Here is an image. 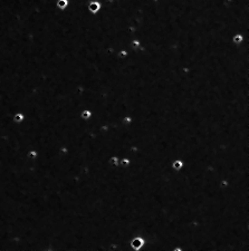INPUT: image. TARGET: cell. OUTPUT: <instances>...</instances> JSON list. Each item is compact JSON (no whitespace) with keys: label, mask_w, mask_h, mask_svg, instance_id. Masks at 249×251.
Listing matches in <instances>:
<instances>
[{"label":"cell","mask_w":249,"mask_h":251,"mask_svg":"<svg viewBox=\"0 0 249 251\" xmlns=\"http://www.w3.org/2000/svg\"><path fill=\"white\" fill-rule=\"evenodd\" d=\"M144 244H145V239L142 235H134L133 238H131L129 242V246L132 251H142Z\"/></svg>","instance_id":"1"},{"label":"cell","mask_w":249,"mask_h":251,"mask_svg":"<svg viewBox=\"0 0 249 251\" xmlns=\"http://www.w3.org/2000/svg\"><path fill=\"white\" fill-rule=\"evenodd\" d=\"M102 9V2L98 0H91L87 3V11L91 15H97Z\"/></svg>","instance_id":"2"},{"label":"cell","mask_w":249,"mask_h":251,"mask_svg":"<svg viewBox=\"0 0 249 251\" xmlns=\"http://www.w3.org/2000/svg\"><path fill=\"white\" fill-rule=\"evenodd\" d=\"M171 168L174 172H179L184 168V162L180 159H174L171 162Z\"/></svg>","instance_id":"3"},{"label":"cell","mask_w":249,"mask_h":251,"mask_svg":"<svg viewBox=\"0 0 249 251\" xmlns=\"http://www.w3.org/2000/svg\"><path fill=\"white\" fill-rule=\"evenodd\" d=\"M247 36H245L244 33H236L232 35L231 37V42L233 45H236V46H238V45H241L244 40H245V38H246Z\"/></svg>","instance_id":"4"},{"label":"cell","mask_w":249,"mask_h":251,"mask_svg":"<svg viewBox=\"0 0 249 251\" xmlns=\"http://www.w3.org/2000/svg\"><path fill=\"white\" fill-rule=\"evenodd\" d=\"M26 119V115L23 112H16L12 115V122L15 124H23Z\"/></svg>","instance_id":"5"},{"label":"cell","mask_w":249,"mask_h":251,"mask_svg":"<svg viewBox=\"0 0 249 251\" xmlns=\"http://www.w3.org/2000/svg\"><path fill=\"white\" fill-rule=\"evenodd\" d=\"M79 116H80V118H82L83 121L87 122V121H89V119L92 118V116H93V112L88 108H84L82 112H80Z\"/></svg>","instance_id":"6"},{"label":"cell","mask_w":249,"mask_h":251,"mask_svg":"<svg viewBox=\"0 0 249 251\" xmlns=\"http://www.w3.org/2000/svg\"><path fill=\"white\" fill-rule=\"evenodd\" d=\"M107 161H108V164H110L112 167H115V168H119V167H120V164H119L120 158H119L117 155H111Z\"/></svg>","instance_id":"7"},{"label":"cell","mask_w":249,"mask_h":251,"mask_svg":"<svg viewBox=\"0 0 249 251\" xmlns=\"http://www.w3.org/2000/svg\"><path fill=\"white\" fill-rule=\"evenodd\" d=\"M69 7V0H57L56 2V8L64 11Z\"/></svg>","instance_id":"8"},{"label":"cell","mask_w":249,"mask_h":251,"mask_svg":"<svg viewBox=\"0 0 249 251\" xmlns=\"http://www.w3.org/2000/svg\"><path fill=\"white\" fill-rule=\"evenodd\" d=\"M119 164H120V167L122 168H128V167L131 166V164H132V161L129 159V158H121L120 161H119Z\"/></svg>","instance_id":"9"},{"label":"cell","mask_w":249,"mask_h":251,"mask_svg":"<svg viewBox=\"0 0 249 251\" xmlns=\"http://www.w3.org/2000/svg\"><path fill=\"white\" fill-rule=\"evenodd\" d=\"M133 122H134V118L131 116V115H125V116L122 117V119H121V123H122V125L124 126H130L133 124Z\"/></svg>","instance_id":"10"},{"label":"cell","mask_w":249,"mask_h":251,"mask_svg":"<svg viewBox=\"0 0 249 251\" xmlns=\"http://www.w3.org/2000/svg\"><path fill=\"white\" fill-rule=\"evenodd\" d=\"M38 152L35 150V149H31V150H29L27 152V158L30 160V161H36V160L38 159Z\"/></svg>","instance_id":"11"},{"label":"cell","mask_w":249,"mask_h":251,"mask_svg":"<svg viewBox=\"0 0 249 251\" xmlns=\"http://www.w3.org/2000/svg\"><path fill=\"white\" fill-rule=\"evenodd\" d=\"M129 53H130L129 49H124V48H122V49H120L117 53H116V55H117V57H119L120 59H125L128 56H129Z\"/></svg>","instance_id":"12"},{"label":"cell","mask_w":249,"mask_h":251,"mask_svg":"<svg viewBox=\"0 0 249 251\" xmlns=\"http://www.w3.org/2000/svg\"><path fill=\"white\" fill-rule=\"evenodd\" d=\"M151 1H153V2H158V1H160V0H151Z\"/></svg>","instance_id":"13"}]
</instances>
